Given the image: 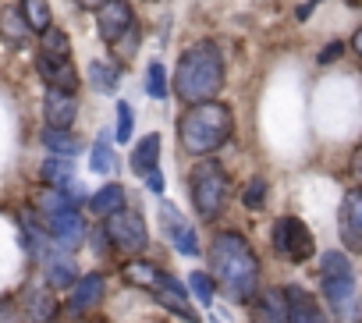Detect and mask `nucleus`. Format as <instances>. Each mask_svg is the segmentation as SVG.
Wrapping results in <instances>:
<instances>
[{
    "mask_svg": "<svg viewBox=\"0 0 362 323\" xmlns=\"http://www.w3.org/2000/svg\"><path fill=\"white\" fill-rule=\"evenodd\" d=\"M47 277H50V288H75L78 274H75V263L64 259V256H50L47 259Z\"/></svg>",
    "mask_w": 362,
    "mask_h": 323,
    "instance_id": "obj_24",
    "label": "nucleus"
},
{
    "mask_svg": "<svg viewBox=\"0 0 362 323\" xmlns=\"http://www.w3.org/2000/svg\"><path fill=\"white\" fill-rule=\"evenodd\" d=\"M103 231L110 238V245H117L124 256H135L149 245V235H146V221L139 210H117L110 217H103Z\"/></svg>",
    "mask_w": 362,
    "mask_h": 323,
    "instance_id": "obj_5",
    "label": "nucleus"
},
{
    "mask_svg": "<svg viewBox=\"0 0 362 323\" xmlns=\"http://www.w3.org/2000/svg\"><path fill=\"white\" fill-rule=\"evenodd\" d=\"M43 146L54 156H75L78 153V139L71 135V128H43Z\"/></svg>",
    "mask_w": 362,
    "mask_h": 323,
    "instance_id": "obj_23",
    "label": "nucleus"
},
{
    "mask_svg": "<svg viewBox=\"0 0 362 323\" xmlns=\"http://www.w3.org/2000/svg\"><path fill=\"white\" fill-rule=\"evenodd\" d=\"M71 156H54L50 153V160L43 164V182L50 185V189H64L68 182H71Z\"/></svg>",
    "mask_w": 362,
    "mask_h": 323,
    "instance_id": "obj_25",
    "label": "nucleus"
},
{
    "mask_svg": "<svg viewBox=\"0 0 362 323\" xmlns=\"http://www.w3.org/2000/svg\"><path fill=\"white\" fill-rule=\"evenodd\" d=\"M54 316H57V298H54V291L29 284V288L22 291V298H18V319H22V323H54Z\"/></svg>",
    "mask_w": 362,
    "mask_h": 323,
    "instance_id": "obj_10",
    "label": "nucleus"
},
{
    "mask_svg": "<svg viewBox=\"0 0 362 323\" xmlns=\"http://www.w3.org/2000/svg\"><path fill=\"white\" fill-rule=\"evenodd\" d=\"M214 323H221V319H214Z\"/></svg>",
    "mask_w": 362,
    "mask_h": 323,
    "instance_id": "obj_43",
    "label": "nucleus"
},
{
    "mask_svg": "<svg viewBox=\"0 0 362 323\" xmlns=\"http://www.w3.org/2000/svg\"><path fill=\"white\" fill-rule=\"evenodd\" d=\"M146 93L153 100H167V75H163V64H156V61L146 71Z\"/></svg>",
    "mask_w": 362,
    "mask_h": 323,
    "instance_id": "obj_29",
    "label": "nucleus"
},
{
    "mask_svg": "<svg viewBox=\"0 0 362 323\" xmlns=\"http://www.w3.org/2000/svg\"><path fill=\"white\" fill-rule=\"evenodd\" d=\"M29 22L22 15V8H8L4 15H0V36H4L8 47H25L29 43Z\"/></svg>",
    "mask_w": 362,
    "mask_h": 323,
    "instance_id": "obj_19",
    "label": "nucleus"
},
{
    "mask_svg": "<svg viewBox=\"0 0 362 323\" xmlns=\"http://www.w3.org/2000/svg\"><path fill=\"white\" fill-rule=\"evenodd\" d=\"M224 89V54L214 40H199L185 47L174 71V93L181 103H206Z\"/></svg>",
    "mask_w": 362,
    "mask_h": 323,
    "instance_id": "obj_1",
    "label": "nucleus"
},
{
    "mask_svg": "<svg viewBox=\"0 0 362 323\" xmlns=\"http://www.w3.org/2000/svg\"><path fill=\"white\" fill-rule=\"evenodd\" d=\"M231 128H235L231 107H224L217 100H206V103H192L185 114H181L177 139H181V146H185V153L210 156L231 139Z\"/></svg>",
    "mask_w": 362,
    "mask_h": 323,
    "instance_id": "obj_3",
    "label": "nucleus"
},
{
    "mask_svg": "<svg viewBox=\"0 0 362 323\" xmlns=\"http://www.w3.org/2000/svg\"><path fill=\"white\" fill-rule=\"evenodd\" d=\"M36 71L43 75L47 89H64V93H75L78 89V71H75V64L68 57H47V54H40Z\"/></svg>",
    "mask_w": 362,
    "mask_h": 323,
    "instance_id": "obj_13",
    "label": "nucleus"
},
{
    "mask_svg": "<svg viewBox=\"0 0 362 323\" xmlns=\"http://www.w3.org/2000/svg\"><path fill=\"white\" fill-rule=\"evenodd\" d=\"M351 319H355V323H362V302H355V309H351Z\"/></svg>",
    "mask_w": 362,
    "mask_h": 323,
    "instance_id": "obj_41",
    "label": "nucleus"
},
{
    "mask_svg": "<svg viewBox=\"0 0 362 323\" xmlns=\"http://www.w3.org/2000/svg\"><path fill=\"white\" fill-rule=\"evenodd\" d=\"M189 189H192V206L203 221H217L224 203H228V175L217 160H203V164L192 171L189 178Z\"/></svg>",
    "mask_w": 362,
    "mask_h": 323,
    "instance_id": "obj_4",
    "label": "nucleus"
},
{
    "mask_svg": "<svg viewBox=\"0 0 362 323\" xmlns=\"http://www.w3.org/2000/svg\"><path fill=\"white\" fill-rule=\"evenodd\" d=\"M110 47H114L117 61H128V57H132V54L139 50V29L132 25V29H128V33H124V36H121L117 43H110Z\"/></svg>",
    "mask_w": 362,
    "mask_h": 323,
    "instance_id": "obj_33",
    "label": "nucleus"
},
{
    "mask_svg": "<svg viewBox=\"0 0 362 323\" xmlns=\"http://www.w3.org/2000/svg\"><path fill=\"white\" fill-rule=\"evenodd\" d=\"M100 298H103V274H86V277H78V281H75V288H71L68 312L82 316V312H89Z\"/></svg>",
    "mask_w": 362,
    "mask_h": 323,
    "instance_id": "obj_16",
    "label": "nucleus"
},
{
    "mask_svg": "<svg viewBox=\"0 0 362 323\" xmlns=\"http://www.w3.org/2000/svg\"><path fill=\"white\" fill-rule=\"evenodd\" d=\"M210 263L221 277V288L235 298V302H249L256 298V284H259V259L252 252V245L235 235V231H221L210 242Z\"/></svg>",
    "mask_w": 362,
    "mask_h": 323,
    "instance_id": "obj_2",
    "label": "nucleus"
},
{
    "mask_svg": "<svg viewBox=\"0 0 362 323\" xmlns=\"http://www.w3.org/2000/svg\"><path fill=\"white\" fill-rule=\"evenodd\" d=\"M242 203H245L249 210H259V206L267 203V182H263V178H252V182L245 185V192H242Z\"/></svg>",
    "mask_w": 362,
    "mask_h": 323,
    "instance_id": "obj_32",
    "label": "nucleus"
},
{
    "mask_svg": "<svg viewBox=\"0 0 362 323\" xmlns=\"http://www.w3.org/2000/svg\"><path fill=\"white\" fill-rule=\"evenodd\" d=\"M75 4H78L82 11H96V8L103 4V0H75Z\"/></svg>",
    "mask_w": 362,
    "mask_h": 323,
    "instance_id": "obj_40",
    "label": "nucleus"
},
{
    "mask_svg": "<svg viewBox=\"0 0 362 323\" xmlns=\"http://www.w3.org/2000/svg\"><path fill=\"white\" fill-rule=\"evenodd\" d=\"M348 4H351V8H358V0H348Z\"/></svg>",
    "mask_w": 362,
    "mask_h": 323,
    "instance_id": "obj_42",
    "label": "nucleus"
},
{
    "mask_svg": "<svg viewBox=\"0 0 362 323\" xmlns=\"http://www.w3.org/2000/svg\"><path fill=\"white\" fill-rule=\"evenodd\" d=\"M96 25H100V36L103 43H117L132 25H135V15H132V4L128 0H103L96 8Z\"/></svg>",
    "mask_w": 362,
    "mask_h": 323,
    "instance_id": "obj_7",
    "label": "nucleus"
},
{
    "mask_svg": "<svg viewBox=\"0 0 362 323\" xmlns=\"http://www.w3.org/2000/svg\"><path fill=\"white\" fill-rule=\"evenodd\" d=\"M284 295H288V323H330L327 312L320 309V302H316L305 288L288 284Z\"/></svg>",
    "mask_w": 362,
    "mask_h": 323,
    "instance_id": "obj_14",
    "label": "nucleus"
},
{
    "mask_svg": "<svg viewBox=\"0 0 362 323\" xmlns=\"http://www.w3.org/2000/svg\"><path fill=\"white\" fill-rule=\"evenodd\" d=\"M274 249L288 259V263H305L313 256V231L298 221V217H281L274 224Z\"/></svg>",
    "mask_w": 362,
    "mask_h": 323,
    "instance_id": "obj_6",
    "label": "nucleus"
},
{
    "mask_svg": "<svg viewBox=\"0 0 362 323\" xmlns=\"http://www.w3.org/2000/svg\"><path fill=\"white\" fill-rule=\"evenodd\" d=\"M89 86L96 93H117V86H121V64L117 61H93L89 64Z\"/></svg>",
    "mask_w": 362,
    "mask_h": 323,
    "instance_id": "obj_20",
    "label": "nucleus"
},
{
    "mask_svg": "<svg viewBox=\"0 0 362 323\" xmlns=\"http://www.w3.org/2000/svg\"><path fill=\"white\" fill-rule=\"evenodd\" d=\"M316 4H320V0H305V4H302V8L295 11V18H298V22H305V18H309V15L316 11Z\"/></svg>",
    "mask_w": 362,
    "mask_h": 323,
    "instance_id": "obj_38",
    "label": "nucleus"
},
{
    "mask_svg": "<svg viewBox=\"0 0 362 323\" xmlns=\"http://www.w3.org/2000/svg\"><path fill=\"white\" fill-rule=\"evenodd\" d=\"M351 178L358 182V189H362V146L351 153Z\"/></svg>",
    "mask_w": 362,
    "mask_h": 323,
    "instance_id": "obj_36",
    "label": "nucleus"
},
{
    "mask_svg": "<svg viewBox=\"0 0 362 323\" xmlns=\"http://www.w3.org/2000/svg\"><path fill=\"white\" fill-rule=\"evenodd\" d=\"M189 291H192L203 305H210V302H214V277L203 274V270H192V277H189Z\"/></svg>",
    "mask_w": 362,
    "mask_h": 323,
    "instance_id": "obj_30",
    "label": "nucleus"
},
{
    "mask_svg": "<svg viewBox=\"0 0 362 323\" xmlns=\"http://www.w3.org/2000/svg\"><path fill=\"white\" fill-rule=\"evenodd\" d=\"M337 57H341V43H337V40H334V43H327V47L320 50V64H334Z\"/></svg>",
    "mask_w": 362,
    "mask_h": 323,
    "instance_id": "obj_35",
    "label": "nucleus"
},
{
    "mask_svg": "<svg viewBox=\"0 0 362 323\" xmlns=\"http://www.w3.org/2000/svg\"><path fill=\"white\" fill-rule=\"evenodd\" d=\"M337 235L344 242L348 252H362V189H351L341 199V213H337Z\"/></svg>",
    "mask_w": 362,
    "mask_h": 323,
    "instance_id": "obj_9",
    "label": "nucleus"
},
{
    "mask_svg": "<svg viewBox=\"0 0 362 323\" xmlns=\"http://www.w3.org/2000/svg\"><path fill=\"white\" fill-rule=\"evenodd\" d=\"M124 189L117 185V182H110V185H103L93 199H89V210L96 213V217H110V213H117V210H124Z\"/></svg>",
    "mask_w": 362,
    "mask_h": 323,
    "instance_id": "obj_21",
    "label": "nucleus"
},
{
    "mask_svg": "<svg viewBox=\"0 0 362 323\" xmlns=\"http://www.w3.org/2000/svg\"><path fill=\"white\" fill-rule=\"evenodd\" d=\"M351 295H355V274H334V277H323V298L330 302L334 316H344Z\"/></svg>",
    "mask_w": 362,
    "mask_h": 323,
    "instance_id": "obj_17",
    "label": "nucleus"
},
{
    "mask_svg": "<svg viewBox=\"0 0 362 323\" xmlns=\"http://www.w3.org/2000/svg\"><path fill=\"white\" fill-rule=\"evenodd\" d=\"M146 185H149V192H156V196H163V175H160V171H153V175L146 178Z\"/></svg>",
    "mask_w": 362,
    "mask_h": 323,
    "instance_id": "obj_37",
    "label": "nucleus"
},
{
    "mask_svg": "<svg viewBox=\"0 0 362 323\" xmlns=\"http://www.w3.org/2000/svg\"><path fill=\"white\" fill-rule=\"evenodd\" d=\"M156 160H160V135L149 131V135H142V139L135 142V149H132V171H135L139 178H149V175L156 171Z\"/></svg>",
    "mask_w": 362,
    "mask_h": 323,
    "instance_id": "obj_18",
    "label": "nucleus"
},
{
    "mask_svg": "<svg viewBox=\"0 0 362 323\" xmlns=\"http://www.w3.org/2000/svg\"><path fill=\"white\" fill-rule=\"evenodd\" d=\"M252 323H288V295L267 288L252 298Z\"/></svg>",
    "mask_w": 362,
    "mask_h": 323,
    "instance_id": "obj_15",
    "label": "nucleus"
},
{
    "mask_svg": "<svg viewBox=\"0 0 362 323\" xmlns=\"http://www.w3.org/2000/svg\"><path fill=\"white\" fill-rule=\"evenodd\" d=\"M160 224L170 238V245L181 252V256H196L199 252V242H196V231L185 224V217H181L170 203H160Z\"/></svg>",
    "mask_w": 362,
    "mask_h": 323,
    "instance_id": "obj_11",
    "label": "nucleus"
},
{
    "mask_svg": "<svg viewBox=\"0 0 362 323\" xmlns=\"http://www.w3.org/2000/svg\"><path fill=\"white\" fill-rule=\"evenodd\" d=\"M132 121H135V114H132V103H117V142H132Z\"/></svg>",
    "mask_w": 362,
    "mask_h": 323,
    "instance_id": "obj_34",
    "label": "nucleus"
},
{
    "mask_svg": "<svg viewBox=\"0 0 362 323\" xmlns=\"http://www.w3.org/2000/svg\"><path fill=\"white\" fill-rule=\"evenodd\" d=\"M351 50H355L358 61H362V29H355V36H351Z\"/></svg>",
    "mask_w": 362,
    "mask_h": 323,
    "instance_id": "obj_39",
    "label": "nucleus"
},
{
    "mask_svg": "<svg viewBox=\"0 0 362 323\" xmlns=\"http://www.w3.org/2000/svg\"><path fill=\"white\" fill-rule=\"evenodd\" d=\"M89 168H93V175H110V171H114V149H110L107 131H100V139H96V146H93Z\"/></svg>",
    "mask_w": 362,
    "mask_h": 323,
    "instance_id": "obj_26",
    "label": "nucleus"
},
{
    "mask_svg": "<svg viewBox=\"0 0 362 323\" xmlns=\"http://www.w3.org/2000/svg\"><path fill=\"white\" fill-rule=\"evenodd\" d=\"M153 295H156V302H160L163 309H170L174 316H181L185 323H199V312H196L192 302H189V288L181 284L174 274H160V284L153 288Z\"/></svg>",
    "mask_w": 362,
    "mask_h": 323,
    "instance_id": "obj_8",
    "label": "nucleus"
},
{
    "mask_svg": "<svg viewBox=\"0 0 362 323\" xmlns=\"http://www.w3.org/2000/svg\"><path fill=\"white\" fill-rule=\"evenodd\" d=\"M22 15H25L33 33H47L50 29V4L47 0H22Z\"/></svg>",
    "mask_w": 362,
    "mask_h": 323,
    "instance_id": "obj_27",
    "label": "nucleus"
},
{
    "mask_svg": "<svg viewBox=\"0 0 362 323\" xmlns=\"http://www.w3.org/2000/svg\"><path fill=\"white\" fill-rule=\"evenodd\" d=\"M40 54H47V57H71V43H68V36L61 33V29H47V33H40Z\"/></svg>",
    "mask_w": 362,
    "mask_h": 323,
    "instance_id": "obj_28",
    "label": "nucleus"
},
{
    "mask_svg": "<svg viewBox=\"0 0 362 323\" xmlns=\"http://www.w3.org/2000/svg\"><path fill=\"white\" fill-rule=\"evenodd\" d=\"M334 274H351V263L344 252H323L320 259V277H334Z\"/></svg>",
    "mask_w": 362,
    "mask_h": 323,
    "instance_id": "obj_31",
    "label": "nucleus"
},
{
    "mask_svg": "<svg viewBox=\"0 0 362 323\" xmlns=\"http://www.w3.org/2000/svg\"><path fill=\"white\" fill-rule=\"evenodd\" d=\"M43 117H47V128H71L75 117H78V96L64 93V89H47Z\"/></svg>",
    "mask_w": 362,
    "mask_h": 323,
    "instance_id": "obj_12",
    "label": "nucleus"
},
{
    "mask_svg": "<svg viewBox=\"0 0 362 323\" xmlns=\"http://www.w3.org/2000/svg\"><path fill=\"white\" fill-rule=\"evenodd\" d=\"M121 277L128 281V284H135V288H156L160 284V270L153 266V263H146V259H128L124 266H121Z\"/></svg>",
    "mask_w": 362,
    "mask_h": 323,
    "instance_id": "obj_22",
    "label": "nucleus"
}]
</instances>
